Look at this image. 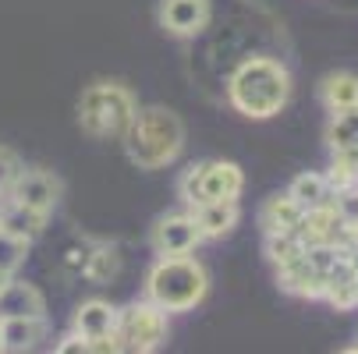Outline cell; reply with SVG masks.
<instances>
[{
  "label": "cell",
  "mask_w": 358,
  "mask_h": 354,
  "mask_svg": "<svg viewBox=\"0 0 358 354\" xmlns=\"http://www.w3.org/2000/svg\"><path fill=\"white\" fill-rule=\"evenodd\" d=\"M291 99V71L273 57H248L227 78V103L248 117L266 121L277 117Z\"/></svg>",
  "instance_id": "obj_1"
},
{
  "label": "cell",
  "mask_w": 358,
  "mask_h": 354,
  "mask_svg": "<svg viewBox=\"0 0 358 354\" xmlns=\"http://www.w3.org/2000/svg\"><path fill=\"white\" fill-rule=\"evenodd\" d=\"M124 153L138 170H164L171 167L185 149V124L167 107L135 110L128 131L121 135Z\"/></svg>",
  "instance_id": "obj_2"
},
{
  "label": "cell",
  "mask_w": 358,
  "mask_h": 354,
  "mask_svg": "<svg viewBox=\"0 0 358 354\" xmlns=\"http://www.w3.org/2000/svg\"><path fill=\"white\" fill-rule=\"evenodd\" d=\"M210 290V273L192 251L160 256L145 273V297L164 312H192Z\"/></svg>",
  "instance_id": "obj_3"
},
{
  "label": "cell",
  "mask_w": 358,
  "mask_h": 354,
  "mask_svg": "<svg viewBox=\"0 0 358 354\" xmlns=\"http://www.w3.org/2000/svg\"><path fill=\"white\" fill-rule=\"evenodd\" d=\"M138 103L128 85L121 82H96L78 99V124L92 138H121L135 117Z\"/></svg>",
  "instance_id": "obj_4"
},
{
  "label": "cell",
  "mask_w": 358,
  "mask_h": 354,
  "mask_svg": "<svg viewBox=\"0 0 358 354\" xmlns=\"http://www.w3.org/2000/svg\"><path fill=\"white\" fill-rule=\"evenodd\" d=\"M114 340L117 351H131V354H149L167 340V312L152 301H131L128 309L117 312L114 323Z\"/></svg>",
  "instance_id": "obj_5"
},
{
  "label": "cell",
  "mask_w": 358,
  "mask_h": 354,
  "mask_svg": "<svg viewBox=\"0 0 358 354\" xmlns=\"http://www.w3.org/2000/svg\"><path fill=\"white\" fill-rule=\"evenodd\" d=\"M61 191L64 188H61V177L57 174L36 167V170H18V177L8 188V198H15V202H22V206L50 216V213L57 209V202H61Z\"/></svg>",
  "instance_id": "obj_6"
},
{
  "label": "cell",
  "mask_w": 358,
  "mask_h": 354,
  "mask_svg": "<svg viewBox=\"0 0 358 354\" xmlns=\"http://www.w3.org/2000/svg\"><path fill=\"white\" fill-rule=\"evenodd\" d=\"M152 251L157 256H188V251H195V244L202 241L192 213H171V216H160L157 223H152Z\"/></svg>",
  "instance_id": "obj_7"
},
{
  "label": "cell",
  "mask_w": 358,
  "mask_h": 354,
  "mask_svg": "<svg viewBox=\"0 0 358 354\" xmlns=\"http://www.w3.org/2000/svg\"><path fill=\"white\" fill-rule=\"evenodd\" d=\"M157 18L160 29H167L171 36H199L210 25V0H160Z\"/></svg>",
  "instance_id": "obj_8"
},
{
  "label": "cell",
  "mask_w": 358,
  "mask_h": 354,
  "mask_svg": "<svg viewBox=\"0 0 358 354\" xmlns=\"http://www.w3.org/2000/svg\"><path fill=\"white\" fill-rule=\"evenodd\" d=\"M245 188V174L231 160H210L202 163V184H199V202H238Z\"/></svg>",
  "instance_id": "obj_9"
},
{
  "label": "cell",
  "mask_w": 358,
  "mask_h": 354,
  "mask_svg": "<svg viewBox=\"0 0 358 354\" xmlns=\"http://www.w3.org/2000/svg\"><path fill=\"white\" fill-rule=\"evenodd\" d=\"M15 316L46 319V301H43V294L32 283L8 276V283L0 287V319H15Z\"/></svg>",
  "instance_id": "obj_10"
},
{
  "label": "cell",
  "mask_w": 358,
  "mask_h": 354,
  "mask_svg": "<svg viewBox=\"0 0 358 354\" xmlns=\"http://www.w3.org/2000/svg\"><path fill=\"white\" fill-rule=\"evenodd\" d=\"M114 323H117V309L103 297H89L75 309V333H82L85 340L114 337Z\"/></svg>",
  "instance_id": "obj_11"
},
{
  "label": "cell",
  "mask_w": 358,
  "mask_h": 354,
  "mask_svg": "<svg viewBox=\"0 0 358 354\" xmlns=\"http://www.w3.org/2000/svg\"><path fill=\"white\" fill-rule=\"evenodd\" d=\"M277 283H280V290L298 294V297H309V301L323 297V290H327V276H320L309 263H305V256L277 266Z\"/></svg>",
  "instance_id": "obj_12"
},
{
  "label": "cell",
  "mask_w": 358,
  "mask_h": 354,
  "mask_svg": "<svg viewBox=\"0 0 358 354\" xmlns=\"http://www.w3.org/2000/svg\"><path fill=\"white\" fill-rule=\"evenodd\" d=\"M192 220H195L202 237H224L238 227L241 209L234 198L231 202H199V206H192Z\"/></svg>",
  "instance_id": "obj_13"
},
{
  "label": "cell",
  "mask_w": 358,
  "mask_h": 354,
  "mask_svg": "<svg viewBox=\"0 0 358 354\" xmlns=\"http://www.w3.org/2000/svg\"><path fill=\"white\" fill-rule=\"evenodd\" d=\"M43 227H46V216L43 213L22 206V202H15V198L0 202V230H4V234H15V237H22V241L32 244L43 234Z\"/></svg>",
  "instance_id": "obj_14"
},
{
  "label": "cell",
  "mask_w": 358,
  "mask_h": 354,
  "mask_svg": "<svg viewBox=\"0 0 358 354\" xmlns=\"http://www.w3.org/2000/svg\"><path fill=\"white\" fill-rule=\"evenodd\" d=\"M46 333V319L32 316H15V319H0V351H32Z\"/></svg>",
  "instance_id": "obj_15"
},
{
  "label": "cell",
  "mask_w": 358,
  "mask_h": 354,
  "mask_svg": "<svg viewBox=\"0 0 358 354\" xmlns=\"http://www.w3.org/2000/svg\"><path fill=\"white\" fill-rule=\"evenodd\" d=\"M323 297L330 301L337 312H351V309H358V276L348 270L344 259L327 273V290H323Z\"/></svg>",
  "instance_id": "obj_16"
},
{
  "label": "cell",
  "mask_w": 358,
  "mask_h": 354,
  "mask_svg": "<svg viewBox=\"0 0 358 354\" xmlns=\"http://www.w3.org/2000/svg\"><path fill=\"white\" fill-rule=\"evenodd\" d=\"M320 99H323V107L330 114L358 107V75H348V71L327 75L323 85H320Z\"/></svg>",
  "instance_id": "obj_17"
},
{
  "label": "cell",
  "mask_w": 358,
  "mask_h": 354,
  "mask_svg": "<svg viewBox=\"0 0 358 354\" xmlns=\"http://www.w3.org/2000/svg\"><path fill=\"white\" fill-rule=\"evenodd\" d=\"M301 206L291 198V195H273L263 202V209H259V223L266 234H277V230H294L298 220H301Z\"/></svg>",
  "instance_id": "obj_18"
},
{
  "label": "cell",
  "mask_w": 358,
  "mask_h": 354,
  "mask_svg": "<svg viewBox=\"0 0 358 354\" xmlns=\"http://www.w3.org/2000/svg\"><path fill=\"white\" fill-rule=\"evenodd\" d=\"M82 273L89 280H96V283H110L121 273V251H117V244H107V241L103 244H92Z\"/></svg>",
  "instance_id": "obj_19"
},
{
  "label": "cell",
  "mask_w": 358,
  "mask_h": 354,
  "mask_svg": "<svg viewBox=\"0 0 358 354\" xmlns=\"http://www.w3.org/2000/svg\"><path fill=\"white\" fill-rule=\"evenodd\" d=\"M287 195L298 202L301 209L309 206H320V202H330V184H327V174H316V170H305L291 181Z\"/></svg>",
  "instance_id": "obj_20"
},
{
  "label": "cell",
  "mask_w": 358,
  "mask_h": 354,
  "mask_svg": "<svg viewBox=\"0 0 358 354\" xmlns=\"http://www.w3.org/2000/svg\"><path fill=\"white\" fill-rule=\"evenodd\" d=\"M305 256V241L294 234V230H277V234H266V259L273 266H284L291 259Z\"/></svg>",
  "instance_id": "obj_21"
},
{
  "label": "cell",
  "mask_w": 358,
  "mask_h": 354,
  "mask_svg": "<svg viewBox=\"0 0 358 354\" xmlns=\"http://www.w3.org/2000/svg\"><path fill=\"white\" fill-rule=\"evenodd\" d=\"M327 145L341 149V145H358V107L351 110H337L327 124Z\"/></svg>",
  "instance_id": "obj_22"
},
{
  "label": "cell",
  "mask_w": 358,
  "mask_h": 354,
  "mask_svg": "<svg viewBox=\"0 0 358 354\" xmlns=\"http://www.w3.org/2000/svg\"><path fill=\"white\" fill-rule=\"evenodd\" d=\"M341 248L334 241H313V244H305V263H309L320 276H327L337 263H341Z\"/></svg>",
  "instance_id": "obj_23"
},
{
  "label": "cell",
  "mask_w": 358,
  "mask_h": 354,
  "mask_svg": "<svg viewBox=\"0 0 358 354\" xmlns=\"http://www.w3.org/2000/svg\"><path fill=\"white\" fill-rule=\"evenodd\" d=\"M25 251H29V241L0 230V273L15 276L22 270V263H25Z\"/></svg>",
  "instance_id": "obj_24"
},
{
  "label": "cell",
  "mask_w": 358,
  "mask_h": 354,
  "mask_svg": "<svg viewBox=\"0 0 358 354\" xmlns=\"http://www.w3.org/2000/svg\"><path fill=\"white\" fill-rule=\"evenodd\" d=\"M330 206L337 209V216H341L344 223H358V184L337 188V195L330 198Z\"/></svg>",
  "instance_id": "obj_25"
},
{
  "label": "cell",
  "mask_w": 358,
  "mask_h": 354,
  "mask_svg": "<svg viewBox=\"0 0 358 354\" xmlns=\"http://www.w3.org/2000/svg\"><path fill=\"white\" fill-rule=\"evenodd\" d=\"M199 184H202V163H192L181 181H178V195L181 202H188V206H199Z\"/></svg>",
  "instance_id": "obj_26"
},
{
  "label": "cell",
  "mask_w": 358,
  "mask_h": 354,
  "mask_svg": "<svg viewBox=\"0 0 358 354\" xmlns=\"http://www.w3.org/2000/svg\"><path fill=\"white\" fill-rule=\"evenodd\" d=\"M18 170H22L18 156L11 153L8 145H0V195H8V188H11V181L18 177Z\"/></svg>",
  "instance_id": "obj_27"
},
{
  "label": "cell",
  "mask_w": 358,
  "mask_h": 354,
  "mask_svg": "<svg viewBox=\"0 0 358 354\" xmlns=\"http://www.w3.org/2000/svg\"><path fill=\"white\" fill-rule=\"evenodd\" d=\"M89 248H92L89 241H75L71 248H64V259H61V263H64V270H68V273H82V270H85Z\"/></svg>",
  "instance_id": "obj_28"
},
{
  "label": "cell",
  "mask_w": 358,
  "mask_h": 354,
  "mask_svg": "<svg viewBox=\"0 0 358 354\" xmlns=\"http://www.w3.org/2000/svg\"><path fill=\"white\" fill-rule=\"evenodd\" d=\"M57 351H61V354H89V340H85L82 333H71V337H64V340L57 344Z\"/></svg>",
  "instance_id": "obj_29"
},
{
  "label": "cell",
  "mask_w": 358,
  "mask_h": 354,
  "mask_svg": "<svg viewBox=\"0 0 358 354\" xmlns=\"http://www.w3.org/2000/svg\"><path fill=\"white\" fill-rule=\"evenodd\" d=\"M344 263H348V270L358 276V244H351V248L344 251Z\"/></svg>",
  "instance_id": "obj_30"
},
{
  "label": "cell",
  "mask_w": 358,
  "mask_h": 354,
  "mask_svg": "<svg viewBox=\"0 0 358 354\" xmlns=\"http://www.w3.org/2000/svg\"><path fill=\"white\" fill-rule=\"evenodd\" d=\"M8 283V273H0V287H4Z\"/></svg>",
  "instance_id": "obj_31"
},
{
  "label": "cell",
  "mask_w": 358,
  "mask_h": 354,
  "mask_svg": "<svg viewBox=\"0 0 358 354\" xmlns=\"http://www.w3.org/2000/svg\"><path fill=\"white\" fill-rule=\"evenodd\" d=\"M351 351H358V347H351Z\"/></svg>",
  "instance_id": "obj_32"
}]
</instances>
